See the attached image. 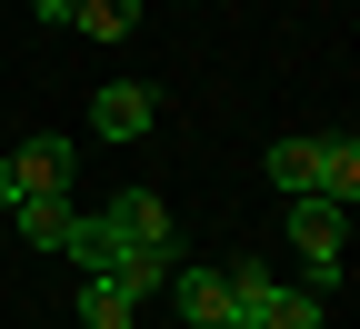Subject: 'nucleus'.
<instances>
[{"label": "nucleus", "mask_w": 360, "mask_h": 329, "mask_svg": "<svg viewBox=\"0 0 360 329\" xmlns=\"http://www.w3.org/2000/svg\"><path fill=\"white\" fill-rule=\"evenodd\" d=\"M270 190L300 200V190H321V200H360V140L350 130H321V140H270Z\"/></svg>", "instance_id": "f257e3e1"}, {"label": "nucleus", "mask_w": 360, "mask_h": 329, "mask_svg": "<svg viewBox=\"0 0 360 329\" xmlns=\"http://www.w3.org/2000/svg\"><path fill=\"white\" fill-rule=\"evenodd\" d=\"M281 220H290V240H300V290H310V300H330V290H340V269H350V200L300 190V200H281Z\"/></svg>", "instance_id": "f03ea898"}, {"label": "nucleus", "mask_w": 360, "mask_h": 329, "mask_svg": "<svg viewBox=\"0 0 360 329\" xmlns=\"http://www.w3.org/2000/svg\"><path fill=\"white\" fill-rule=\"evenodd\" d=\"M231 309H240V329H330V309L300 279H270L260 260H231Z\"/></svg>", "instance_id": "7ed1b4c3"}, {"label": "nucleus", "mask_w": 360, "mask_h": 329, "mask_svg": "<svg viewBox=\"0 0 360 329\" xmlns=\"http://www.w3.org/2000/svg\"><path fill=\"white\" fill-rule=\"evenodd\" d=\"M90 130L101 140H150L160 130V90L150 80H101L90 90Z\"/></svg>", "instance_id": "20e7f679"}, {"label": "nucleus", "mask_w": 360, "mask_h": 329, "mask_svg": "<svg viewBox=\"0 0 360 329\" xmlns=\"http://www.w3.org/2000/svg\"><path fill=\"white\" fill-rule=\"evenodd\" d=\"M170 300H180V329H240V309H231V269L180 260V269H170Z\"/></svg>", "instance_id": "39448f33"}, {"label": "nucleus", "mask_w": 360, "mask_h": 329, "mask_svg": "<svg viewBox=\"0 0 360 329\" xmlns=\"http://www.w3.org/2000/svg\"><path fill=\"white\" fill-rule=\"evenodd\" d=\"M101 220H110V240H120V250H180V240H170V200H160V190H120V200H101Z\"/></svg>", "instance_id": "423d86ee"}, {"label": "nucleus", "mask_w": 360, "mask_h": 329, "mask_svg": "<svg viewBox=\"0 0 360 329\" xmlns=\"http://www.w3.org/2000/svg\"><path fill=\"white\" fill-rule=\"evenodd\" d=\"M0 160H11L20 200H30V190H70V160H80V150H70L60 130H40V140H20V150H0Z\"/></svg>", "instance_id": "0eeeda50"}, {"label": "nucleus", "mask_w": 360, "mask_h": 329, "mask_svg": "<svg viewBox=\"0 0 360 329\" xmlns=\"http://www.w3.org/2000/svg\"><path fill=\"white\" fill-rule=\"evenodd\" d=\"M130 319H141V300L110 269H80V329H130Z\"/></svg>", "instance_id": "6e6552de"}, {"label": "nucleus", "mask_w": 360, "mask_h": 329, "mask_svg": "<svg viewBox=\"0 0 360 329\" xmlns=\"http://www.w3.org/2000/svg\"><path fill=\"white\" fill-rule=\"evenodd\" d=\"M70 210H80L70 190H30V200H11V220H20V240H30V250H60V229H70Z\"/></svg>", "instance_id": "1a4fd4ad"}, {"label": "nucleus", "mask_w": 360, "mask_h": 329, "mask_svg": "<svg viewBox=\"0 0 360 329\" xmlns=\"http://www.w3.org/2000/svg\"><path fill=\"white\" fill-rule=\"evenodd\" d=\"M170 269H180V250H120V260H110V279H120V290L141 300V309L170 290Z\"/></svg>", "instance_id": "9d476101"}, {"label": "nucleus", "mask_w": 360, "mask_h": 329, "mask_svg": "<svg viewBox=\"0 0 360 329\" xmlns=\"http://www.w3.org/2000/svg\"><path fill=\"white\" fill-rule=\"evenodd\" d=\"M70 30H90V40H130V30H141V0H80Z\"/></svg>", "instance_id": "9b49d317"}, {"label": "nucleus", "mask_w": 360, "mask_h": 329, "mask_svg": "<svg viewBox=\"0 0 360 329\" xmlns=\"http://www.w3.org/2000/svg\"><path fill=\"white\" fill-rule=\"evenodd\" d=\"M70 11L80 0H30V20H51V30H70Z\"/></svg>", "instance_id": "f8f14e48"}, {"label": "nucleus", "mask_w": 360, "mask_h": 329, "mask_svg": "<svg viewBox=\"0 0 360 329\" xmlns=\"http://www.w3.org/2000/svg\"><path fill=\"white\" fill-rule=\"evenodd\" d=\"M11 200H20V180H11V160H0V210H11Z\"/></svg>", "instance_id": "ddd939ff"}]
</instances>
